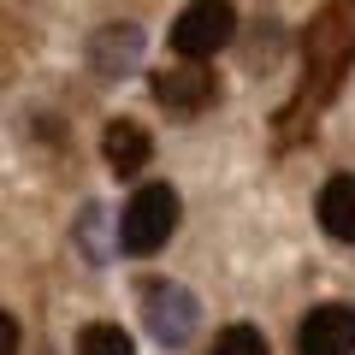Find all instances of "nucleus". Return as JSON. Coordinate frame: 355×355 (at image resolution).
<instances>
[{
  "label": "nucleus",
  "mask_w": 355,
  "mask_h": 355,
  "mask_svg": "<svg viewBox=\"0 0 355 355\" xmlns=\"http://www.w3.org/2000/svg\"><path fill=\"white\" fill-rule=\"evenodd\" d=\"M178 231V190L172 184H142L119 214V249L125 254H154Z\"/></svg>",
  "instance_id": "nucleus-1"
},
{
  "label": "nucleus",
  "mask_w": 355,
  "mask_h": 355,
  "mask_svg": "<svg viewBox=\"0 0 355 355\" xmlns=\"http://www.w3.org/2000/svg\"><path fill=\"white\" fill-rule=\"evenodd\" d=\"M142 320H148L154 343L184 349V343L196 338V326H202V302H196L178 279H148L142 284Z\"/></svg>",
  "instance_id": "nucleus-2"
},
{
  "label": "nucleus",
  "mask_w": 355,
  "mask_h": 355,
  "mask_svg": "<svg viewBox=\"0 0 355 355\" xmlns=\"http://www.w3.org/2000/svg\"><path fill=\"white\" fill-rule=\"evenodd\" d=\"M231 36H237L231 0H190L178 12V24H172V53L178 60H214Z\"/></svg>",
  "instance_id": "nucleus-3"
},
{
  "label": "nucleus",
  "mask_w": 355,
  "mask_h": 355,
  "mask_svg": "<svg viewBox=\"0 0 355 355\" xmlns=\"http://www.w3.org/2000/svg\"><path fill=\"white\" fill-rule=\"evenodd\" d=\"M148 89H154V101H160L166 113H184V119L219 101V77L207 71L202 60H184V65H166V71H154Z\"/></svg>",
  "instance_id": "nucleus-4"
},
{
  "label": "nucleus",
  "mask_w": 355,
  "mask_h": 355,
  "mask_svg": "<svg viewBox=\"0 0 355 355\" xmlns=\"http://www.w3.org/2000/svg\"><path fill=\"white\" fill-rule=\"evenodd\" d=\"M302 355H355V308L349 302H320L308 308L302 331H296Z\"/></svg>",
  "instance_id": "nucleus-5"
},
{
  "label": "nucleus",
  "mask_w": 355,
  "mask_h": 355,
  "mask_svg": "<svg viewBox=\"0 0 355 355\" xmlns=\"http://www.w3.org/2000/svg\"><path fill=\"white\" fill-rule=\"evenodd\" d=\"M142 48H148V36H142V24H101L95 36H89V71L95 77H130L142 65Z\"/></svg>",
  "instance_id": "nucleus-6"
},
{
  "label": "nucleus",
  "mask_w": 355,
  "mask_h": 355,
  "mask_svg": "<svg viewBox=\"0 0 355 355\" xmlns=\"http://www.w3.org/2000/svg\"><path fill=\"white\" fill-rule=\"evenodd\" d=\"M101 154H107V172L113 178H137L142 166H148L154 142H148V130H142L137 119H113V125L101 130Z\"/></svg>",
  "instance_id": "nucleus-7"
},
{
  "label": "nucleus",
  "mask_w": 355,
  "mask_h": 355,
  "mask_svg": "<svg viewBox=\"0 0 355 355\" xmlns=\"http://www.w3.org/2000/svg\"><path fill=\"white\" fill-rule=\"evenodd\" d=\"M320 225L338 243H355V178H326V190H320Z\"/></svg>",
  "instance_id": "nucleus-8"
},
{
  "label": "nucleus",
  "mask_w": 355,
  "mask_h": 355,
  "mask_svg": "<svg viewBox=\"0 0 355 355\" xmlns=\"http://www.w3.org/2000/svg\"><path fill=\"white\" fill-rule=\"evenodd\" d=\"M77 355H137V349H130V331H125V326L95 320V326L77 331Z\"/></svg>",
  "instance_id": "nucleus-9"
},
{
  "label": "nucleus",
  "mask_w": 355,
  "mask_h": 355,
  "mask_svg": "<svg viewBox=\"0 0 355 355\" xmlns=\"http://www.w3.org/2000/svg\"><path fill=\"white\" fill-rule=\"evenodd\" d=\"M77 243H83L89 266H101L107 254H113V243H107V207H95V202H89L83 214H77Z\"/></svg>",
  "instance_id": "nucleus-10"
},
{
  "label": "nucleus",
  "mask_w": 355,
  "mask_h": 355,
  "mask_svg": "<svg viewBox=\"0 0 355 355\" xmlns=\"http://www.w3.org/2000/svg\"><path fill=\"white\" fill-rule=\"evenodd\" d=\"M214 355H272V349H266V338L254 326H225L214 338Z\"/></svg>",
  "instance_id": "nucleus-11"
},
{
  "label": "nucleus",
  "mask_w": 355,
  "mask_h": 355,
  "mask_svg": "<svg viewBox=\"0 0 355 355\" xmlns=\"http://www.w3.org/2000/svg\"><path fill=\"white\" fill-rule=\"evenodd\" d=\"M0 355H18V320L0 314Z\"/></svg>",
  "instance_id": "nucleus-12"
}]
</instances>
